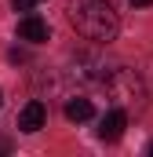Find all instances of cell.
Masks as SVG:
<instances>
[{
	"instance_id": "obj_2",
	"label": "cell",
	"mask_w": 153,
	"mask_h": 157,
	"mask_svg": "<svg viewBox=\"0 0 153 157\" xmlns=\"http://www.w3.org/2000/svg\"><path fill=\"white\" fill-rule=\"evenodd\" d=\"M106 88H110L113 102H117V106H124V110H128V106H139V99H142V84H139L135 73H128V70L106 77Z\"/></svg>"
},
{
	"instance_id": "obj_10",
	"label": "cell",
	"mask_w": 153,
	"mask_h": 157,
	"mask_svg": "<svg viewBox=\"0 0 153 157\" xmlns=\"http://www.w3.org/2000/svg\"><path fill=\"white\" fill-rule=\"evenodd\" d=\"M150 154H153V143H150Z\"/></svg>"
},
{
	"instance_id": "obj_9",
	"label": "cell",
	"mask_w": 153,
	"mask_h": 157,
	"mask_svg": "<svg viewBox=\"0 0 153 157\" xmlns=\"http://www.w3.org/2000/svg\"><path fill=\"white\" fill-rule=\"evenodd\" d=\"M0 106H4V91H0Z\"/></svg>"
},
{
	"instance_id": "obj_1",
	"label": "cell",
	"mask_w": 153,
	"mask_h": 157,
	"mask_svg": "<svg viewBox=\"0 0 153 157\" xmlns=\"http://www.w3.org/2000/svg\"><path fill=\"white\" fill-rule=\"evenodd\" d=\"M69 22L80 37L95 44H110L120 29V18L110 0H69Z\"/></svg>"
},
{
	"instance_id": "obj_5",
	"label": "cell",
	"mask_w": 153,
	"mask_h": 157,
	"mask_svg": "<svg viewBox=\"0 0 153 157\" xmlns=\"http://www.w3.org/2000/svg\"><path fill=\"white\" fill-rule=\"evenodd\" d=\"M18 37L29 40V44H44V40L51 37V29H47V22L37 18V15H26L22 22H18Z\"/></svg>"
},
{
	"instance_id": "obj_3",
	"label": "cell",
	"mask_w": 153,
	"mask_h": 157,
	"mask_svg": "<svg viewBox=\"0 0 153 157\" xmlns=\"http://www.w3.org/2000/svg\"><path fill=\"white\" fill-rule=\"evenodd\" d=\"M124 128H128V110L113 102V110H106L102 121H99V139H102V143H117V139L124 135Z\"/></svg>"
},
{
	"instance_id": "obj_8",
	"label": "cell",
	"mask_w": 153,
	"mask_h": 157,
	"mask_svg": "<svg viewBox=\"0 0 153 157\" xmlns=\"http://www.w3.org/2000/svg\"><path fill=\"white\" fill-rule=\"evenodd\" d=\"M128 4H131V7H150L153 0H128Z\"/></svg>"
},
{
	"instance_id": "obj_4",
	"label": "cell",
	"mask_w": 153,
	"mask_h": 157,
	"mask_svg": "<svg viewBox=\"0 0 153 157\" xmlns=\"http://www.w3.org/2000/svg\"><path fill=\"white\" fill-rule=\"evenodd\" d=\"M44 121H47V106H44L40 99H29V102L22 106V113H18V128L33 135V132L44 128Z\"/></svg>"
},
{
	"instance_id": "obj_7",
	"label": "cell",
	"mask_w": 153,
	"mask_h": 157,
	"mask_svg": "<svg viewBox=\"0 0 153 157\" xmlns=\"http://www.w3.org/2000/svg\"><path fill=\"white\" fill-rule=\"evenodd\" d=\"M37 4H44V0H15V11H33Z\"/></svg>"
},
{
	"instance_id": "obj_6",
	"label": "cell",
	"mask_w": 153,
	"mask_h": 157,
	"mask_svg": "<svg viewBox=\"0 0 153 157\" xmlns=\"http://www.w3.org/2000/svg\"><path fill=\"white\" fill-rule=\"evenodd\" d=\"M66 117L76 121V124H80V121H91V117H95L91 99H69V102H66Z\"/></svg>"
}]
</instances>
